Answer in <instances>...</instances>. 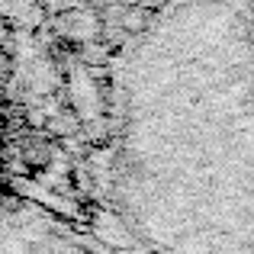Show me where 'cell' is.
<instances>
[{
  "mask_svg": "<svg viewBox=\"0 0 254 254\" xmlns=\"http://www.w3.org/2000/svg\"><path fill=\"white\" fill-rule=\"evenodd\" d=\"M116 199L151 254H254V13L168 0L119 71Z\"/></svg>",
  "mask_w": 254,
  "mask_h": 254,
  "instance_id": "cell-1",
  "label": "cell"
},
{
  "mask_svg": "<svg viewBox=\"0 0 254 254\" xmlns=\"http://www.w3.org/2000/svg\"><path fill=\"white\" fill-rule=\"evenodd\" d=\"M0 254H100L45 209L0 196Z\"/></svg>",
  "mask_w": 254,
  "mask_h": 254,
  "instance_id": "cell-2",
  "label": "cell"
}]
</instances>
